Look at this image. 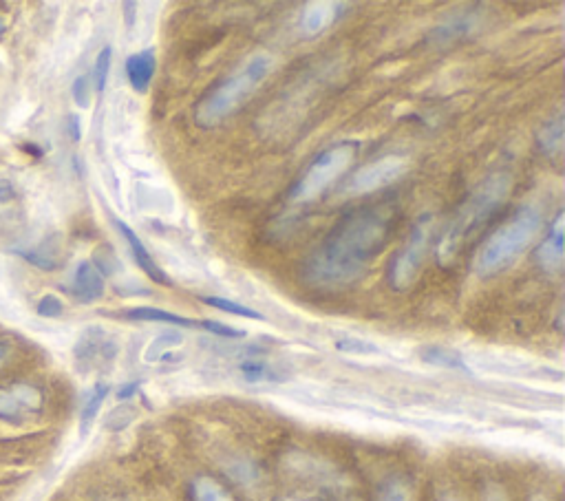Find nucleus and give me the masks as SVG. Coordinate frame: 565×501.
<instances>
[{
    "label": "nucleus",
    "instance_id": "obj_21",
    "mask_svg": "<svg viewBox=\"0 0 565 501\" xmlns=\"http://www.w3.org/2000/svg\"><path fill=\"white\" fill-rule=\"evenodd\" d=\"M16 252L25 261H29L31 265H36V268H40V270L51 272L60 265V248H58V241H53V239L40 243L38 248H34V250H16Z\"/></svg>",
    "mask_w": 565,
    "mask_h": 501
},
{
    "label": "nucleus",
    "instance_id": "obj_9",
    "mask_svg": "<svg viewBox=\"0 0 565 501\" xmlns=\"http://www.w3.org/2000/svg\"><path fill=\"white\" fill-rule=\"evenodd\" d=\"M482 16H484V12L479 7L462 9V12L451 14L442 25L433 27L431 34L426 36V40H429L431 45H437V47L455 45L457 40H464L471 34H475L479 23H482Z\"/></svg>",
    "mask_w": 565,
    "mask_h": 501
},
{
    "label": "nucleus",
    "instance_id": "obj_15",
    "mask_svg": "<svg viewBox=\"0 0 565 501\" xmlns=\"http://www.w3.org/2000/svg\"><path fill=\"white\" fill-rule=\"evenodd\" d=\"M237 369L241 380L248 382V385H261V382L279 385V382H285L290 378L279 365H274V362L263 358H245L239 362Z\"/></svg>",
    "mask_w": 565,
    "mask_h": 501
},
{
    "label": "nucleus",
    "instance_id": "obj_33",
    "mask_svg": "<svg viewBox=\"0 0 565 501\" xmlns=\"http://www.w3.org/2000/svg\"><path fill=\"white\" fill-rule=\"evenodd\" d=\"M16 199V188L9 179H0V204H9Z\"/></svg>",
    "mask_w": 565,
    "mask_h": 501
},
{
    "label": "nucleus",
    "instance_id": "obj_3",
    "mask_svg": "<svg viewBox=\"0 0 565 501\" xmlns=\"http://www.w3.org/2000/svg\"><path fill=\"white\" fill-rule=\"evenodd\" d=\"M270 67L272 60L268 53H254L237 71L204 93L193 111V122L206 131L226 122L257 93L261 82L268 78Z\"/></svg>",
    "mask_w": 565,
    "mask_h": 501
},
{
    "label": "nucleus",
    "instance_id": "obj_20",
    "mask_svg": "<svg viewBox=\"0 0 565 501\" xmlns=\"http://www.w3.org/2000/svg\"><path fill=\"white\" fill-rule=\"evenodd\" d=\"M563 115H554L550 122L539 131L537 135V146L543 155L548 157H561L563 153Z\"/></svg>",
    "mask_w": 565,
    "mask_h": 501
},
{
    "label": "nucleus",
    "instance_id": "obj_29",
    "mask_svg": "<svg viewBox=\"0 0 565 501\" xmlns=\"http://www.w3.org/2000/svg\"><path fill=\"white\" fill-rule=\"evenodd\" d=\"M135 409L131 404H124V407H117L113 409L109 415H106V429L109 431H124L126 426H129L135 420Z\"/></svg>",
    "mask_w": 565,
    "mask_h": 501
},
{
    "label": "nucleus",
    "instance_id": "obj_30",
    "mask_svg": "<svg viewBox=\"0 0 565 501\" xmlns=\"http://www.w3.org/2000/svg\"><path fill=\"white\" fill-rule=\"evenodd\" d=\"M199 329H204V332L212 334V336H219V338H245V332L239 327H230L221 321H199Z\"/></svg>",
    "mask_w": 565,
    "mask_h": 501
},
{
    "label": "nucleus",
    "instance_id": "obj_16",
    "mask_svg": "<svg viewBox=\"0 0 565 501\" xmlns=\"http://www.w3.org/2000/svg\"><path fill=\"white\" fill-rule=\"evenodd\" d=\"M126 321H137V323H164V325H173L179 329H199V321L195 318H186L175 312H166V309L159 307H133L126 309L122 314Z\"/></svg>",
    "mask_w": 565,
    "mask_h": 501
},
{
    "label": "nucleus",
    "instance_id": "obj_6",
    "mask_svg": "<svg viewBox=\"0 0 565 501\" xmlns=\"http://www.w3.org/2000/svg\"><path fill=\"white\" fill-rule=\"evenodd\" d=\"M431 234H433V217L422 215L418 221L413 223L411 234L407 243L396 252V257L391 259L389 265V285L391 290L404 292L418 279V274L426 259V250L431 245Z\"/></svg>",
    "mask_w": 565,
    "mask_h": 501
},
{
    "label": "nucleus",
    "instance_id": "obj_25",
    "mask_svg": "<svg viewBox=\"0 0 565 501\" xmlns=\"http://www.w3.org/2000/svg\"><path fill=\"white\" fill-rule=\"evenodd\" d=\"M376 501H411V490L402 479L391 477L378 486Z\"/></svg>",
    "mask_w": 565,
    "mask_h": 501
},
{
    "label": "nucleus",
    "instance_id": "obj_4",
    "mask_svg": "<svg viewBox=\"0 0 565 501\" xmlns=\"http://www.w3.org/2000/svg\"><path fill=\"white\" fill-rule=\"evenodd\" d=\"M510 186H513V177H510L508 170H497V173L488 175L482 184L473 188V193L464 199V204L457 210V217L440 243L442 265H449L457 257V252L462 250L466 239L473 237L495 215L499 206L506 201Z\"/></svg>",
    "mask_w": 565,
    "mask_h": 501
},
{
    "label": "nucleus",
    "instance_id": "obj_8",
    "mask_svg": "<svg viewBox=\"0 0 565 501\" xmlns=\"http://www.w3.org/2000/svg\"><path fill=\"white\" fill-rule=\"evenodd\" d=\"M45 398L42 391L27 382H16L12 387L0 389V420L18 424L29 415L40 413Z\"/></svg>",
    "mask_w": 565,
    "mask_h": 501
},
{
    "label": "nucleus",
    "instance_id": "obj_17",
    "mask_svg": "<svg viewBox=\"0 0 565 501\" xmlns=\"http://www.w3.org/2000/svg\"><path fill=\"white\" fill-rule=\"evenodd\" d=\"M340 5L334 3H309L303 9V18H301V29L307 38H314L318 34L334 23L336 20V9Z\"/></svg>",
    "mask_w": 565,
    "mask_h": 501
},
{
    "label": "nucleus",
    "instance_id": "obj_23",
    "mask_svg": "<svg viewBox=\"0 0 565 501\" xmlns=\"http://www.w3.org/2000/svg\"><path fill=\"white\" fill-rule=\"evenodd\" d=\"M199 301L204 303V305H208V307L219 309V312H226V314H232V316H241V318H250V321L265 323V316L259 314L257 309L245 307V305L234 303V301H228V298H221V296H199Z\"/></svg>",
    "mask_w": 565,
    "mask_h": 501
},
{
    "label": "nucleus",
    "instance_id": "obj_27",
    "mask_svg": "<svg viewBox=\"0 0 565 501\" xmlns=\"http://www.w3.org/2000/svg\"><path fill=\"white\" fill-rule=\"evenodd\" d=\"M93 259H95V261H93L95 270H98L102 276H104V274L111 276V274H115L117 270L122 268L120 259L115 257V252H113V248H109V245H102V248L95 250Z\"/></svg>",
    "mask_w": 565,
    "mask_h": 501
},
{
    "label": "nucleus",
    "instance_id": "obj_11",
    "mask_svg": "<svg viewBox=\"0 0 565 501\" xmlns=\"http://www.w3.org/2000/svg\"><path fill=\"white\" fill-rule=\"evenodd\" d=\"M113 223H115V228L120 230L124 241L129 243L133 259H135L137 265H140L142 272H144L146 276H151V279H153L155 283H162V285H170V283H173V281H170V276H168L162 268H159V263L153 259V254L148 252V248L142 243V239L137 237L135 230L129 226V223H124L122 219H115V217H113Z\"/></svg>",
    "mask_w": 565,
    "mask_h": 501
},
{
    "label": "nucleus",
    "instance_id": "obj_5",
    "mask_svg": "<svg viewBox=\"0 0 565 501\" xmlns=\"http://www.w3.org/2000/svg\"><path fill=\"white\" fill-rule=\"evenodd\" d=\"M360 151V142L343 140L334 146L325 148L321 155H316L309 166L303 170L294 184L287 190V199L292 204H307L321 197L325 190L334 184L338 177H343Z\"/></svg>",
    "mask_w": 565,
    "mask_h": 501
},
{
    "label": "nucleus",
    "instance_id": "obj_28",
    "mask_svg": "<svg viewBox=\"0 0 565 501\" xmlns=\"http://www.w3.org/2000/svg\"><path fill=\"white\" fill-rule=\"evenodd\" d=\"M338 351L343 354H354V356H371V354H380V349L369 343V340H360V338H340L336 340L334 345Z\"/></svg>",
    "mask_w": 565,
    "mask_h": 501
},
{
    "label": "nucleus",
    "instance_id": "obj_2",
    "mask_svg": "<svg viewBox=\"0 0 565 501\" xmlns=\"http://www.w3.org/2000/svg\"><path fill=\"white\" fill-rule=\"evenodd\" d=\"M541 226V206H519L513 215L490 232L482 245H479L473 257V272L479 279H490V276H497L508 270L530 248V243L537 239Z\"/></svg>",
    "mask_w": 565,
    "mask_h": 501
},
{
    "label": "nucleus",
    "instance_id": "obj_7",
    "mask_svg": "<svg viewBox=\"0 0 565 501\" xmlns=\"http://www.w3.org/2000/svg\"><path fill=\"white\" fill-rule=\"evenodd\" d=\"M404 173H407V157L385 155L376 159V162H369L367 166L356 170V173L347 179L345 193L347 195L373 193V190L396 184Z\"/></svg>",
    "mask_w": 565,
    "mask_h": 501
},
{
    "label": "nucleus",
    "instance_id": "obj_35",
    "mask_svg": "<svg viewBox=\"0 0 565 501\" xmlns=\"http://www.w3.org/2000/svg\"><path fill=\"white\" fill-rule=\"evenodd\" d=\"M484 501H506L504 490H501V488L495 486V484H490V486L486 488V493H484Z\"/></svg>",
    "mask_w": 565,
    "mask_h": 501
},
{
    "label": "nucleus",
    "instance_id": "obj_34",
    "mask_svg": "<svg viewBox=\"0 0 565 501\" xmlns=\"http://www.w3.org/2000/svg\"><path fill=\"white\" fill-rule=\"evenodd\" d=\"M137 389H140V382H129V385H124L120 391H117V400H131Z\"/></svg>",
    "mask_w": 565,
    "mask_h": 501
},
{
    "label": "nucleus",
    "instance_id": "obj_1",
    "mask_svg": "<svg viewBox=\"0 0 565 501\" xmlns=\"http://www.w3.org/2000/svg\"><path fill=\"white\" fill-rule=\"evenodd\" d=\"M393 223L396 212L385 204L349 210L305 259L301 279L314 290L351 285L385 250Z\"/></svg>",
    "mask_w": 565,
    "mask_h": 501
},
{
    "label": "nucleus",
    "instance_id": "obj_26",
    "mask_svg": "<svg viewBox=\"0 0 565 501\" xmlns=\"http://www.w3.org/2000/svg\"><path fill=\"white\" fill-rule=\"evenodd\" d=\"M111 58H113V49L106 45L98 58H95V71H93V84L95 91L102 93L106 89V82H109V71H111Z\"/></svg>",
    "mask_w": 565,
    "mask_h": 501
},
{
    "label": "nucleus",
    "instance_id": "obj_19",
    "mask_svg": "<svg viewBox=\"0 0 565 501\" xmlns=\"http://www.w3.org/2000/svg\"><path fill=\"white\" fill-rule=\"evenodd\" d=\"M420 358L426 362V365L471 373V369H468V365H466V360L462 358V354H457L455 349H449V347L429 345V347H424V349L420 351Z\"/></svg>",
    "mask_w": 565,
    "mask_h": 501
},
{
    "label": "nucleus",
    "instance_id": "obj_39",
    "mask_svg": "<svg viewBox=\"0 0 565 501\" xmlns=\"http://www.w3.org/2000/svg\"><path fill=\"white\" fill-rule=\"evenodd\" d=\"M530 501H550V499H548L546 495H535V497H532Z\"/></svg>",
    "mask_w": 565,
    "mask_h": 501
},
{
    "label": "nucleus",
    "instance_id": "obj_40",
    "mask_svg": "<svg viewBox=\"0 0 565 501\" xmlns=\"http://www.w3.org/2000/svg\"><path fill=\"white\" fill-rule=\"evenodd\" d=\"M279 501H305V499H279Z\"/></svg>",
    "mask_w": 565,
    "mask_h": 501
},
{
    "label": "nucleus",
    "instance_id": "obj_42",
    "mask_svg": "<svg viewBox=\"0 0 565 501\" xmlns=\"http://www.w3.org/2000/svg\"><path fill=\"white\" fill-rule=\"evenodd\" d=\"M349 501H358V499H349Z\"/></svg>",
    "mask_w": 565,
    "mask_h": 501
},
{
    "label": "nucleus",
    "instance_id": "obj_41",
    "mask_svg": "<svg viewBox=\"0 0 565 501\" xmlns=\"http://www.w3.org/2000/svg\"><path fill=\"white\" fill-rule=\"evenodd\" d=\"M440 501H455V499H451V497H444V499H440Z\"/></svg>",
    "mask_w": 565,
    "mask_h": 501
},
{
    "label": "nucleus",
    "instance_id": "obj_13",
    "mask_svg": "<svg viewBox=\"0 0 565 501\" xmlns=\"http://www.w3.org/2000/svg\"><path fill=\"white\" fill-rule=\"evenodd\" d=\"M69 290L76 301L91 305L104 296V276L95 270L91 261H80L76 272H73Z\"/></svg>",
    "mask_w": 565,
    "mask_h": 501
},
{
    "label": "nucleus",
    "instance_id": "obj_10",
    "mask_svg": "<svg viewBox=\"0 0 565 501\" xmlns=\"http://www.w3.org/2000/svg\"><path fill=\"white\" fill-rule=\"evenodd\" d=\"M117 354L115 340L104 332L102 327H87L78 338L76 347H73V356L80 369H91L95 362L100 360H113Z\"/></svg>",
    "mask_w": 565,
    "mask_h": 501
},
{
    "label": "nucleus",
    "instance_id": "obj_14",
    "mask_svg": "<svg viewBox=\"0 0 565 501\" xmlns=\"http://www.w3.org/2000/svg\"><path fill=\"white\" fill-rule=\"evenodd\" d=\"M124 69H126V76H129L131 87L137 93H146L148 87H151V80L157 69L155 49H144V51L133 53V56L126 58Z\"/></svg>",
    "mask_w": 565,
    "mask_h": 501
},
{
    "label": "nucleus",
    "instance_id": "obj_31",
    "mask_svg": "<svg viewBox=\"0 0 565 501\" xmlns=\"http://www.w3.org/2000/svg\"><path fill=\"white\" fill-rule=\"evenodd\" d=\"M65 312V305H62L60 298L56 294H45L38 303V316L42 318H58Z\"/></svg>",
    "mask_w": 565,
    "mask_h": 501
},
{
    "label": "nucleus",
    "instance_id": "obj_38",
    "mask_svg": "<svg viewBox=\"0 0 565 501\" xmlns=\"http://www.w3.org/2000/svg\"><path fill=\"white\" fill-rule=\"evenodd\" d=\"M124 9H126V16H129V25H133V16H135L133 9H135V3H126Z\"/></svg>",
    "mask_w": 565,
    "mask_h": 501
},
{
    "label": "nucleus",
    "instance_id": "obj_36",
    "mask_svg": "<svg viewBox=\"0 0 565 501\" xmlns=\"http://www.w3.org/2000/svg\"><path fill=\"white\" fill-rule=\"evenodd\" d=\"M69 133L73 137V142H80L82 129H80V117L78 115H69Z\"/></svg>",
    "mask_w": 565,
    "mask_h": 501
},
{
    "label": "nucleus",
    "instance_id": "obj_24",
    "mask_svg": "<svg viewBox=\"0 0 565 501\" xmlns=\"http://www.w3.org/2000/svg\"><path fill=\"white\" fill-rule=\"evenodd\" d=\"M181 345V336L177 332H164L159 334L151 347L146 351V360L148 362H164V360H173L170 351L177 349Z\"/></svg>",
    "mask_w": 565,
    "mask_h": 501
},
{
    "label": "nucleus",
    "instance_id": "obj_12",
    "mask_svg": "<svg viewBox=\"0 0 565 501\" xmlns=\"http://www.w3.org/2000/svg\"><path fill=\"white\" fill-rule=\"evenodd\" d=\"M563 248H565V223L561 210L552 221L546 241L537 248V261L541 263V268L550 274H559L563 270Z\"/></svg>",
    "mask_w": 565,
    "mask_h": 501
},
{
    "label": "nucleus",
    "instance_id": "obj_32",
    "mask_svg": "<svg viewBox=\"0 0 565 501\" xmlns=\"http://www.w3.org/2000/svg\"><path fill=\"white\" fill-rule=\"evenodd\" d=\"M71 93H73V100H76L80 109H89V104H91V80H89V76L76 78V82H73V87H71Z\"/></svg>",
    "mask_w": 565,
    "mask_h": 501
},
{
    "label": "nucleus",
    "instance_id": "obj_18",
    "mask_svg": "<svg viewBox=\"0 0 565 501\" xmlns=\"http://www.w3.org/2000/svg\"><path fill=\"white\" fill-rule=\"evenodd\" d=\"M109 393H111V387L106 385V382H98V385H93L87 396H84L82 409H80V433L82 435H87L91 431V426L95 418H98V413Z\"/></svg>",
    "mask_w": 565,
    "mask_h": 501
},
{
    "label": "nucleus",
    "instance_id": "obj_37",
    "mask_svg": "<svg viewBox=\"0 0 565 501\" xmlns=\"http://www.w3.org/2000/svg\"><path fill=\"white\" fill-rule=\"evenodd\" d=\"M7 354H9V345L3 343V340H0V365H3V362H5Z\"/></svg>",
    "mask_w": 565,
    "mask_h": 501
},
{
    "label": "nucleus",
    "instance_id": "obj_22",
    "mask_svg": "<svg viewBox=\"0 0 565 501\" xmlns=\"http://www.w3.org/2000/svg\"><path fill=\"white\" fill-rule=\"evenodd\" d=\"M190 493H193V501H234L232 495L217 482V479L206 475L195 479Z\"/></svg>",
    "mask_w": 565,
    "mask_h": 501
}]
</instances>
